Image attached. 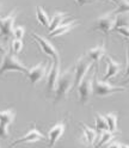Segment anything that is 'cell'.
<instances>
[{"mask_svg": "<svg viewBox=\"0 0 129 148\" xmlns=\"http://www.w3.org/2000/svg\"><path fill=\"white\" fill-rule=\"evenodd\" d=\"M121 148H129V145H127V143H121Z\"/></svg>", "mask_w": 129, "mask_h": 148, "instance_id": "cell-34", "label": "cell"}, {"mask_svg": "<svg viewBox=\"0 0 129 148\" xmlns=\"http://www.w3.org/2000/svg\"><path fill=\"white\" fill-rule=\"evenodd\" d=\"M113 11H114L115 14L129 13V0H118L117 7Z\"/></svg>", "mask_w": 129, "mask_h": 148, "instance_id": "cell-24", "label": "cell"}, {"mask_svg": "<svg viewBox=\"0 0 129 148\" xmlns=\"http://www.w3.org/2000/svg\"><path fill=\"white\" fill-rule=\"evenodd\" d=\"M8 137V127L0 123V140L1 138H6Z\"/></svg>", "mask_w": 129, "mask_h": 148, "instance_id": "cell-28", "label": "cell"}, {"mask_svg": "<svg viewBox=\"0 0 129 148\" xmlns=\"http://www.w3.org/2000/svg\"><path fill=\"white\" fill-rule=\"evenodd\" d=\"M77 25V22L75 21H71V22H67V23H64V24H61L59 27H56L54 31L49 32V37L50 38H53V37H58V36H62L64 34H67L69 32L73 27H75Z\"/></svg>", "mask_w": 129, "mask_h": 148, "instance_id": "cell-15", "label": "cell"}, {"mask_svg": "<svg viewBox=\"0 0 129 148\" xmlns=\"http://www.w3.org/2000/svg\"><path fill=\"white\" fill-rule=\"evenodd\" d=\"M108 148H121V143L119 142H113V143H110V146Z\"/></svg>", "mask_w": 129, "mask_h": 148, "instance_id": "cell-31", "label": "cell"}, {"mask_svg": "<svg viewBox=\"0 0 129 148\" xmlns=\"http://www.w3.org/2000/svg\"><path fill=\"white\" fill-rule=\"evenodd\" d=\"M66 125L63 122H58L55 125H53L50 128V130L48 133V146L51 148L56 145V142L60 140V137L63 135Z\"/></svg>", "mask_w": 129, "mask_h": 148, "instance_id": "cell-13", "label": "cell"}, {"mask_svg": "<svg viewBox=\"0 0 129 148\" xmlns=\"http://www.w3.org/2000/svg\"><path fill=\"white\" fill-rule=\"evenodd\" d=\"M47 72H48V66L44 61L40 62L38 64H36L32 68H29V72H27V79H29L30 84L32 86H35L37 82H40L45 75H47Z\"/></svg>", "mask_w": 129, "mask_h": 148, "instance_id": "cell-9", "label": "cell"}, {"mask_svg": "<svg viewBox=\"0 0 129 148\" xmlns=\"http://www.w3.org/2000/svg\"><path fill=\"white\" fill-rule=\"evenodd\" d=\"M66 17H67V14L64 13V12H60V11L55 12V13L53 14V17H51L50 22H49L48 32H51V31H54L55 29H56V27H59V26L62 24L63 19H64Z\"/></svg>", "mask_w": 129, "mask_h": 148, "instance_id": "cell-17", "label": "cell"}, {"mask_svg": "<svg viewBox=\"0 0 129 148\" xmlns=\"http://www.w3.org/2000/svg\"><path fill=\"white\" fill-rule=\"evenodd\" d=\"M12 35L14 36V38L22 40L23 37H24V35H25V27L24 26H16L14 29H13Z\"/></svg>", "mask_w": 129, "mask_h": 148, "instance_id": "cell-26", "label": "cell"}, {"mask_svg": "<svg viewBox=\"0 0 129 148\" xmlns=\"http://www.w3.org/2000/svg\"><path fill=\"white\" fill-rule=\"evenodd\" d=\"M129 77V40H127V69L124 73V78Z\"/></svg>", "mask_w": 129, "mask_h": 148, "instance_id": "cell-29", "label": "cell"}, {"mask_svg": "<svg viewBox=\"0 0 129 148\" xmlns=\"http://www.w3.org/2000/svg\"><path fill=\"white\" fill-rule=\"evenodd\" d=\"M5 53H6V48H5L4 45H3V43L0 42V54H3V55H4Z\"/></svg>", "mask_w": 129, "mask_h": 148, "instance_id": "cell-32", "label": "cell"}, {"mask_svg": "<svg viewBox=\"0 0 129 148\" xmlns=\"http://www.w3.org/2000/svg\"><path fill=\"white\" fill-rule=\"evenodd\" d=\"M115 133H111V132H109V130H105V132H102V135H100L99 137V140L97 142V145H95L96 148H100V147H103L104 145L109 143L110 141H113L114 140V137H115Z\"/></svg>", "mask_w": 129, "mask_h": 148, "instance_id": "cell-21", "label": "cell"}, {"mask_svg": "<svg viewBox=\"0 0 129 148\" xmlns=\"http://www.w3.org/2000/svg\"><path fill=\"white\" fill-rule=\"evenodd\" d=\"M36 18H37V21L40 24H42L43 26H49V17H48V13L43 10L42 6H36Z\"/></svg>", "mask_w": 129, "mask_h": 148, "instance_id": "cell-20", "label": "cell"}, {"mask_svg": "<svg viewBox=\"0 0 129 148\" xmlns=\"http://www.w3.org/2000/svg\"><path fill=\"white\" fill-rule=\"evenodd\" d=\"M93 74H87V75L81 80V82L78 85V95H79V100L82 105H85L87 101L90 100L92 93V85H93Z\"/></svg>", "mask_w": 129, "mask_h": 148, "instance_id": "cell-8", "label": "cell"}, {"mask_svg": "<svg viewBox=\"0 0 129 148\" xmlns=\"http://www.w3.org/2000/svg\"><path fill=\"white\" fill-rule=\"evenodd\" d=\"M32 37H34V40L38 43L40 45V48L42 49V51L45 54V55H48V56L53 60V62H60V55H59V51L55 49V47L53 45V43L48 40V38H45V37L38 35V34H36V32H31Z\"/></svg>", "mask_w": 129, "mask_h": 148, "instance_id": "cell-7", "label": "cell"}, {"mask_svg": "<svg viewBox=\"0 0 129 148\" xmlns=\"http://www.w3.org/2000/svg\"><path fill=\"white\" fill-rule=\"evenodd\" d=\"M0 6H1V3H0Z\"/></svg>", "mask_w": 129, "mask_h": 148, "instance_id": "cell-36", "label": "cell"}, {"mask_svg": "<svg viewBox=\"0 0 129 148\" xmlns=\"http://www.w3.org/2000/svg\"><path fill=\"white\" fill-rule=\"evenodd\" d=\"M121 26H129V13L116 14V21L114 25V30Z\"/></svg>", "mask_w": 129, "mask_h": 148, "instance_id": "cell-23", "label": "cell"}, {"mask_svg": "<svg viewBox=\"0 0 129 148\" xmlns=\"http://www.w3.org/2000/svg\"><path fill=\"white\" fill-rule=\"evenodd\" d=\"M45 136L38 130L36 127H34L32 129H30L29 132H27L24 136L19 137V138H17L16 141H13L10 146L11 147H14L17 145H19V143H34V142H38V141H42L44 140Z\"/></svg>", "mask_w": 129, "mask_h": 148, "instance_id": "cell-10", "label": "cell"}, {"mask_svg": "<svg viewBox=\"0 0 129 148\" xmlns=\"http://www.w3.org/2000/svg\"><path fill=\"white\" fill-rule=\"evenodd\" d=\"M74 1L77 3V5L79 7H82L84 5H87V4H92V3H95L96 0H74Z\"/></svg>", "mask_w": 129, "mask_h": 148, "instance_id": "cell-30", "label": "cell"}, {"mask_svg": "<svg viewBox=\"0 0 129 148\" xmlns=\"http://www.w3.org/2000/svg\"><path fill=\"white\" fill-rule=\"evenodd\" d=\"M18 16V10L13 8V11L6 17H0V37L4 40H8L13 32L14 22Z\"/></svg>", "mask_w": 129, "mask_h": 148, "instance_id": "cell-6", "label": "cell"}, {"mask_svg": "<svg viewBox=\"0 0 129 148\" xmlns=\"http://www.w3.org/2000/svg\"><path fill=\"white\" fill-rule=\"evenodd\" d=\"M105 41H103L100 44H98V45H96V47H93V48H91L89 51H87V55L86 56L92 61V62H96V63H98L99 61H100V59L102 58H104L105 56Z\"/></svg>", "mask_w": 129, "mask_h": 148, "instance_id": "cell-14", "label": "cell"}, {"mask_svg": "<svg viewBox=\"0 0 129 148\" xmlns=\"http://www.w3.org/2000/svg\"><path fill=\"white\" fill-rule=\"evenodd\" d=\"M109 1H111V3H114V4H116V5H117V3H118V0H109Z\"/></svg>", "mask_w": 129, "mask_h": 148, "instance_id": "cell-35", "label": "cell"}, {"mask_svg": "<svg viewBox=\"0 0 129 148\" xmlns=\"http://www.w3.org/2000/svg\"><path fill=\"white\" fill-rule=\"evenodd\" d=\"M106 124H108V130L118 134V129H117V119H118V115L116 112H109L104 116Z\"/></svg>", "mask_w": 129, "mask_h": 148, "instance_id": "cell-19", "label": "cell"}, {"mask_svg": "<svg viewBox=\"0 0 129 148\" xmlns=\"http://www.w3.org/2000/svg\"><path fill=\"white\" fill-rule=\"evenodd\" d=\"M105 61H106V73L104 74V78L103 80L104 81H108L111 78H115L117 74L122 71V64L115 61L110 55H105Z\"/></svg>", "mask_w": 129, "mask_h": 148, "instance_id": "cell-12", "label": "cell"}, {"mask_svg": "<svg viewBox=\"0 0 129 148\" xmlns=\"http://www.w3.org/2000/svg\"><path fill=\"white\" fill-rule=\"evenodd\" d=\"M16 118V111L13 109H7L0 111V123H3L7 127H10Z\"/></svg>", "mask_w": 129, "mask_h": 148, "instance_id": "cell-18", "label": "cell"}, {"mask_svg": "<svg viewBox=\"0 0 129 148\" xmlns=\"http://www.w3.org/2000/svg\"><path fill=\"white\" fill-rule=\"evenodd\" d=\"M124 84H129V77H127V78H124V80L121 82V86H123Z\"/></svg>", "mask_w": 129, "mask_h": 148, "instance_id": "cell-33", "label": "cell"}, {"mask_svg": "<svg viewBox=\"0 0 129 148\" xmlns=\"http://www.w3.org/2000/svg\"><path fill=\"white\" fill-rule=\"evenodd\" d=\"M12 71H17V72H22L24 74H27L29 68L16 56V54L6 51L3 56L1 63H0V75H3L6 72H12Z\"/></svg>", "mask_w": 129, "mask_h": 148, "instance_id": "cell-2", "label": "cell"}, {"mask_svg": "<svg viewBox=\"0 0 129 148\" xmlns=\"http://www.w3.org/2000/svg\"><path fill=\"white\" fill-rule=\"evenodd\" d=\"M72 87H73V72L69 68L60 74V78L58 80L56 87H55V91H54L55 92V97H54L55 103H59L60 100L66 98L68 92L72 90Z\"/></svg>", "mask_w": 129, "mask_h": 148, "instance_id": "cell-1", "label": "cell"}, {"mask_svg": "<svg viewBox=\"0 0 129 148\" xmlns=\"http://www.w3.org/2000/svg\"><path fill=\"white\" fill-rule=\"evenodd\" d=\"M115 31H117L119 35L124 36L127 40H129V26H121V27H117V29H115Z\"/></svg>", "mask_w": 129, "mask_h": 148, "instance_id": "cell-27", "label": "cell"}, {"mask_svg": "<svg viewBox=\"0 0 129 148\" xmlns=\"http://www.w3.org/2000/svg\"><path fill=\"white\" fill-rule=\"evenodd\" d=\"M60 62H53L47 75V92H54L60 78Z\"/></svg>", "mask_w": 129, "mask_h": 148, "instance_id": "cell-11", "label": "cell"}, {"mask_svg": "<svg viewBox=\"0 0 129 148\" xmlns=\"http://www.w3.org/2000/svg\"><path fill=\"white\" fill-rule=\"evenodd\" d=\"M115 21H116V14L114 13V11L106 12L102 16H99L93 23L91 30H99L102 31L105 36H108L110 34V31L114 30V25H115Z\"/></svg>", "mask_w": 129, "mask_h": 148, "instance_id": "cell-5", "label": "cell"}, {"mask_svg": "<svg viewBox=\"0 0 129 148\" xmlns=\"http://www.w3.org/2000/svg\"><path fill=\"white\" fill-rule=\"evenodd\" d=\"M11 49H12V53L13 54H16V55L19 54L22 51V49H23V41L14 38L12 41V43H11Z\"/></svg>", "mask_w": 129, "mask_h": 148, "instance_id": "cell-25", "label": "cell"}, {"mask_svg": "<svg viewBox=\"0 0 129 148\" xmlns=\"http://www.w3.org/2000/svg\"><path fill=\"white\" fill-rule=\"evenodd\" d=\"M92 91L97 97H109L114 93L118 92H126L127 88L121 85H111L109 81H104L98 79L96 75L93 77V85H92Z\"/></svg>", "mask_w": 129, "mask_h": 148, "instance_id": "cell-3", "label": "cell"}, {"mask_svg": "<svg viewBox=\"0 0 129 148\" xmlns=\"http://www.w3.org/2000/svg\"><path fill=\"white\" fill-rule=\"evenodd\" d=\"M93 66V62H92L86 55H82L78 59V61L75 62V66H74V72H73V90H77L78 85L81 82V80L84 79L90 69Z\"/></svg>", "mask_w": 129, "mask_h": 148, "instance_id": "cell-4", "label": "cell"}, {"mask_svg": "<svg viewBox=\"0 0 129 148\" xmlns=\"http://www.w3.org/2000/svg\"><path fill=\"white\" fill-rule=\"evenodd\" d=\"M95 123H96V132H105L108 130V124H106V121H105V118L104 116H102L99 112L96 114L95 116Z\"/></svg>", "mask_w": 129, "mask_h": 148, "instance_id": "cell-22", "label": "cell"}, {"mask_svg": "<svg viewBox=\"0 0 129 148\" xmlns=\"http://www.w3.org/2000/svg\"><path fill=\"white\" fill-rule=\"evenodd\" d=\"M81 130H82V134H84V137H85V141H86V145H92L95 143V141L97 140V132L93 130L92 128H90L89 125H85L84 123H79Z\"/></svg>", "mask_w": 129, "mask_h": 148, "instance_id": "cell-16", "label": "cell"}]
</instances>
